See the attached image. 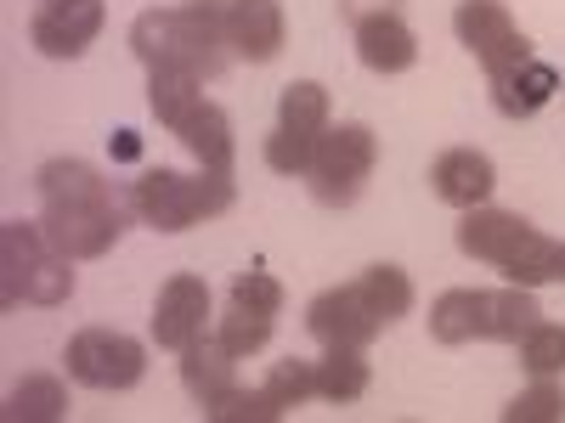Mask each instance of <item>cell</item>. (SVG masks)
Instances as JSON below:
<instances>
[{
    "mask_svg": "<svg viewBox=\"0 0 565 423\" xmlns=\"http://www.w3.org/2000/svg\"><path fill=\"white\" fill-rule=\"evenodd\" d=\"M34 186H40V226L52 249H63L68 260H103L119 231H125V215L136 209L130 198L114 193V181L85 164V159H52L34 170Z\"/></svg>",
    "mask_w": 565,
    "mask_h": 423,
    "instance_id": "cell-1",
    "label": "cell"
},
{
    "mask_svg": "<svg viewBox=\"0 0 565 423\" xmlns=\"http://www.w3.org/2000/svg\"><path fill=\"white\" fill-rule=\"evenodd\" d=\"M226 12L232 0H181V7H153L130 23V52L141 68L181 63L199 79H221L232 63V40H226Z\"/></svg>",
    "mask_w": 565,
    "mask_h": 423,
    "instance_id": "cell-2",
    "label": "cell"
},
{
    "mask_svg": "<svg viewBox=\"0 0 565 423\" xmlns=\"http://www.w3.org/2000/svg\"><path fill=\"white\" fill-rule=\"evenodd\" d=\"M458 249L481 265H498L521 289H543V282H565V243L537 231L532 220L509 209H463L458 220Z\"/></svg>",
    "mask_w": 565,
    "mask_h": 423,
    "instance_id": "cell-3",
    "label": "cell"
},
{
    "mask_svg": "<svg viewBox=\"0 0 565 423\" xmlns=\"http://www.w3.org/2000/svg\"><path fill=\"white\" fill-rule=\"evenodd\" d=\"M537 322H543V305L521 282H509V289H447L430 305V339L436 345H469V339L521 345Z\"/></svg>",
    "mask_w": 565,
    "mask_h": 423,
    "instance_id": "cell-4",
    "label": "cell"
},
{
    "mask_svg": "<svg viewBox=\"0 0 565 423\" xmlns=\"http://www.w3.org/2000/svg\"><path fill=\"white\" fill-rule=\"evenodd\" d=\"M74 294V260L52 249L40 220L0 226V305H63Z\"/></svg>",
    "mask_w": 565,
    "mask_h": 423,
    "instance_id": "cell-5",
    "label": "cell"
},
{
    "mask_svg": "<svg viewBox=\"0 0 565 423\" xmlns=\"http://www.w3.org/2000/svg\"><path fill=\"white\" fill-rule=\"evenodd\" d=\"M232 198H238V175H221V170H199V175H181V170H141V181L130 186V204L136 215L148 220L153 231H186L210 215H226Z\"/></svg>",
    "mask_w": 565,
    "mask_h": 423,
    "instance_id": "cell-6",
    "label": "cell"
},
{
    "mask_svg": "<svg viewBox=\"0 0 565 423\" xmlns=\"http://www.w3.org/2000/svg\"><path fill=\"white\" fill-rule=\"evenodd\" d=\"M373 164H380V135L367 124H328L306 170V186L322 209H351L373 181Z\"/></svg>",
    "mask_w": 565,
    "mask_h": 423,
    "instance_id": "cell-7",
    "label": "cell"
},
{
    "mask_svg": "<svg viewBox=\"0 0 565 423\" xmlns=\"http://www.w3.org/2000/svg\"><path fill=\"white\" fill-rule=\"evenodd\" d=\"M328 130V90L317 79H295L277 97V130L266 135V170L306 175L317 159V141Z\"/></svg>",
    "mask_w": 565,
    "mask_h": 423,
    "instance_id": "cell-8",
    "label": "cell"
},
{
    "mask_svg": "<svg viewBox=\"0 0 565 423\" xmlns=\"http://www.w3.org/2000/svg\"><path fill=\"white\" fill-rule=\"evenodd\" d=\"M63 361H68V379L85 384V390H130V384H141V372H148L141 339L119 334V327H79L63 350Z\"/></svg>",
    "mask_w": 565,
    "mask_h": 423,
    "instance_id": "cell-9",
    "label": "cell"
},
{
    "mask_svg": "<svg viewBox=\"0 0 565 423\" xmlns=\"http://www.w3.org/2000/svg\"><path fill=\"white\" fill-rule=\"evenodd\" d=\"M452 34H458V45H469V57H476L487 74L532 57V40L514 29V18H509L503 0H458Z\"/></svg>",
    "mask_w": 565,
    "mask_h": 423,
    "instance_id": "cell-10",
    "label": "cell"
},
{
    "mask_svg": "<svg viewBox=\"0 0 565 423\" xmlns=\"http://www.w3.org/2000/svg\"><path fill=\"white\" fill-rule=\"evenodd\" d=\"M306 327H311V339H317L322 350H328V345H356V350H367L391 322L367 305V294L356 289V282H340V289H328V294H317V300L306 305Z\"/></svg>",
    "mask_w": 565,
    "mask_h": 423,
    "instance_id": "cell-11",
    "label": "cell"
},
{
    "mask_svg": "<svg viewBox=\"0 0 565 423\" xmlns=\"http://www.w3.org/2000/svg\"><path fill=\"white\" fill-rule=\"evenodd\" d=\"M108 23V0H34L29 40L45 57H79Z\"/></svg>",
    "mask_w": 565,
    "mask_h": 423,
    "instance_id": "cell-12",
    "label": "cell"
},
{
    "mask_svg": "<svg viewBox=\"0 0 565 423\" xmlns=\"http://www.w3.org/2000/svg\"><path fill=\"white\" fill-rule=\"evenodd\" d=\"M204 334H210V282L193 276V271H175L159 289V305H153V345L181 356Z\"/></svg>",
    "mask_w": 565,
    "mask_h": 423,
    "instance_id": "cell-13",
    "label": "cell"
},
{
    "mask_svg": "<svg viewBox=\"0 0 565 423\" xmlns=\"http://www.w3.org/2000/svg\"><path fill=\"white\" fill-rule=\"evenodd\" d=\"M356 29V57L373 74H407L418 63V34L402 23V7H373L351 18Z\"/></svg>",
    "mask_w": 565,
    "mask_h": 423,
    "instance_id": "cell-14",
    "label": "cell"
},
{
    "mask_svg": "<svg viewBox=\"0 0 565 423\" xmlns=\"http://www.w3.org/2000/svg\"><path fill=\"white\" fill-rule=\"evenodd\" d=\"M487 85H492V108L503 113V119H537L548 102H554V90H559V74L532 52V57H521V63H509V68H498V74H487Z\"/></svg>",
    "mask_w": 565,
    "mask_h": 423,
    "instance_id": "cell-15",
    "label": "cell"
},
{
    "mask_svg": "<svg viewBox=\"0 0 565 423\" xmlns=\"http://www.w3.org/2000/svg\"><path fill=\"white\" fill-rule=\"evenodd\" d=\"M492 186H498V170L487 153L476 148H447L436 164H430V193L452 209H481L492 198Z\"/></svg>",
    "mask_w": 565,
    "mask_h": 423,
    "instance_id": "cell-16",
    "label": "cell"
},
{
    "mask_svg": "<svg viewBox=\"0 0 565 423\" xmlns=\"http://www.w3.org/2000/svg\"><path fill=\"white\" fill-rule=\"evenodd\" d=\"M282 34H289V23H282L277 0H232L226 40H232V52H238L244 63H271L282 52Z\"/></svg>",
    "mask_w": 565,
    "mask_h": 423,
    "instance_id": "cell-17",
    "label": "cell"
},
{
    "mask_svg": "<svg viewBox=\"0 0 565 423\" xmlns=\"http://www.w3.org/2000/svg\"><path fill=\"white\" fill-rule=\"evenodd\" d=\"M170 135L186 141V153L199 159V170H221V175H232V153H238V141H232V119H226L221 102L204 97V102L186 113Z\"/></svg>",
    "mask_w": 565,
    "mask_h": 423,
    "instance_id": "cell-18",
    "label": "cell"
},
{
    "mask_svg": "<svg viewBox=\"0 0 565 423\" xmlns=\"http://www.w3.org/2000/svg\"><path fill=\"white\" fill-rule=\"evenodd\" d=\"M232 356L215 334H204V339H193L181 350V390L193 395L199 406H210V401H221L226 390H232Z\"/></svg>",
    "mask_w": 565,
    "mask_h": 423,
    "instance_id": "cell-19",
    "label": "cell"
},
{
    "mask_svg": "<svg viewBox=\"0 0 565 423\" xmlns=\"http://www.w3.org/2000/svg\"><path fill=\"white\" fill-rule=\"evenodd\" d=\"M204 102V79L193 68H181V63H159L148 68V108L164 130H175L186 113H193Z\"/></svg>",
    "mask_w": 565,
    "mask_h": 423,
    "instance_id": "cell-20",
    "label": "cell"
},
{
    "mask_svg": "<svg viewBox=\"0 0 565 423\" xmlns=\"http://www.w3.org/2000/svg\"><path fill=\"white\" fill-rule=\"evenodd\" d=\"M367 379H373V367L356 345H328L322 361H317V395L322 401H334V406H351L367 395Z\"/></svg>",
    "mask_w": 565,
    "mask_h": 423,
    "instance_id": "cell-21",
    "label": "cell"
},
{
    "mask_svg": "<svg viewBox=\"0 0 565 423\" xmlns=\"http://www.w3.org/2000/svg\"><path fill=\"white\" fill-rule=\"evenodd\" d=\"M68 412V395L52 372H29V379L7 395V417L12 423H57Z\"/></svg>",
    "mask_w": 565,
    "mask_h": 423,
    "instance_id": "cell-22",
    "label": "cell"
},
{
    "mask_svg": "<svg viewBox=\"0 0 565 423\" xmlns=\"http://www.w3.org/2000/svg\"><path fill=\"white\" fill-rule=\"evenodd\" d=\"M271 327H277V316L271 311H255V305H238V300H226V316H221V327H215V339L232 350V356H255V350H266V339H271Z\"/></svg>",
    "mask_w": 565,
    "mask_h": 423,
    "instance_id": "cell-23",
    "label": "cell"
},
{
    "mask_svg": "<svg viewBox=\"0 0 565 423\" xmlns=\"http://www.w3.org/2000/svg\"><path fill=\"white\" fill-rule=\"evenodd\" d=\"M356 289L367 294V305L380 311L385 322H396V316L413 311V276H407L402 265H367V271L356 276Z\"/></svg>",
    "mask_w": 565,
    "mask_h": 423,
    "instance_id": "cell-24",
    "label": "cell"
},
{
    "mask_svg": "<svg viewBox=\"0 0 565 423\" xmlns=\"http://www.w3.org/2000/svg\"><path fill=\"white\" fill-rule=\"evenodd\" d=\"M204 417L210 423H271V417H282V401L260 384V390H238L232 384L221 401H210L204 406Z\"/></svg>",
    "mask_w": 565,
    "mask_h": 423,
    "instance_id": "cell-25",
    "label": "cell"
},
{
    "mask_svg": "<svg viewBox=\"0 0 565 423\" xmlns=\"http://www.w3.org/2000/svg\"><path fill=\"white\" fill-rule=\"evenodd\" d=\"M514 350H521V367L532 372V379H559L565 372V327L559 322H537Z\"/></svg>",
    "mask_w": 565,
    "mask_h": 423,
    "instance_id": "cell-26",
    "label": "cell"
},
{
    "mask_svg": "<svg viewBox=\"0 0 565 423\" xmlns=\"http://www.w3.org/2000/svg\"><path fill=\"white\" fill-rule=\"evenodd\" d=\"M503 423H565V390L554 379H537L503 406Z\"/></svg>",
    "mask_w": 565,
    "mask_h": 423,
    "instance_id": "cell-27",
    "label": "cell"
},
{
    "mask_svg": "<svg viewBox=\"0 0 565 423\" xmlns=\"http://www.w3.org/2000/svg\"><path fill=\"white\" fill-rule=\"evenodd\" d=\"M266 390L282 401V412L300 406L306 395H317V361H300V356L277 361V367H271V379H266Z\"/></svg>",
    "mask_w": 565,
    "mask_h": 423,
    "instance_id": "cell-28",
    "label": "cell"
},
{
    "mask_svg": "<svg viewBox=\"0 0 565 423\" xmlns=\"http://www.w3.org/2000/svg\"><path fill=\"white\" fill-rule=\"evenodd\" d=\"M226 300H238V305H255V311H271L282 316V282L271 271H244V276H232V294Z\"/></svg>",
    "mask_w": 565,
    "mask_h": 423,
    "instance_id": "cell-29",
    "label": "cell"
},
{
    "mask_svg": "<svg viewBox=\"0 0 565 423\" xmlns=\"http://www.w3.org/2000/svg\"><path fill=\"white\" fill-rule=\"evenodd\" d=\"M114 159H125V164H136V159H141V141H136V130H119V141H114Z\"/></svg>",
    "mask_w": 565,
    "mask_h": 423,
    "instance_id": "cell-30",
    "label": "cell"
},
{
    "mask_svg": "<svg viewBox=\"0 0 565 423\" xmlns=\"http://www.w3.org/2000/svg\"><path fill=\"white\" fill-rule=\"evenodd\" d=\"M373 7H402V0H340V12L356 18V12H373Z\"/></svg>",
    "mask_w": 565,
    "mask_h": 423,
    "instance_id": "cell-31",
    "label": "cell"
}]
</instances>
